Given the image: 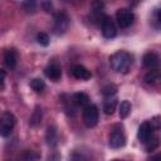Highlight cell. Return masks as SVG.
I'll return each mask as SVG.
<instances>
[{
  "label": "cell",
  "mask_w": 161,
  "mask_h": 161,
  "mask_svg": "<svg viewBox=\"0 0 161 161\" xmlns=\"http://www.w3.org/2000/svg\"><path fill=\"white\" fill-rule=\"evenodd\" d=\"M109 62L113 70L118 73H127L132 65V55L128 52L118 50L111 55Z\"/></svg>",
  "instance_id": "cell-1"
},
{
  "label": "cell",
  "mask_w": 161,
  "mask_h": 161,
  "mask_svg": "<svg viewBox=\"0 0 161 161\" xmlns=\"http://www.w3.org/2000/svg\"><path fill=\"white\" fill-rule=\"evenodd\" d=\"M98 117H99V112L96 104L89 103L83 108L82 118H83V123L88 128H92L98 123Z\"/></svg>",
  "instance_id": "cell-2"
},
{
  "label": "cell",
  "mask_w": 161,
  "mask_h": 161,
  "mask_svg": "<svg viewBox=\"0 0 161 161\" xmlns=\"http://www.w3.org/2000/svg\"><path fill=\"white\" fill-rule=\"evenodd\" d=\"M109 147L112 148H121L126 145V137L122 131V125H114L111 133H109V141H108Z\"/></svg>",
  "instance_id": "cell-3"
},
{
  "label": "cell",
  "mask_w": 161,
  "mask_h": 161,
  "mask_svg": "<svg viewBox=\"0 0 161 161\" xmlns=\"http://www.w3.org/2000/svg\"><path fill=\"white\" fill-rule=\"evenodd\" d=\"M15 126V117L11 112L6 111L0 116V136L8 137L11 135L13 128Z\"/></svg>",
  "instance_id": "cell-4"
},
{
  "label": "cell",
  "mask_w": 161,
  "mask_h": 161,
  "mask_svg": "<svg viewBox=\"0 0 161 161\" xmlns=\"http://www.w3.org/2000/svg\"><path fill=\"white\" fill-rule=\"evenodd\" d=\"M69 26V18L65 13L59 11L54 15V25H53V30L57 35H62L68 30Z\"/></svg>",
  "instance_id": "cell-5"
},
{
  "label": "cell",
  "mask_w": 161,
  "mask_h": 161,
  "mask_svg": "<svg viewBox=\"0 0 161 161\" xmlns=\"http://www.w3.org/2000/svg\"><path fill=\"white\" fill-rule=\"evenodd\" d=\"M116 21L119 28H128L135 21V15L128 9H118L116 13Z\"/></svg>",
  "instance_id": "cell-6"
},
{
  "label": "cell",
  "mask_w": 161,
  "mask_h": 161,
  "mask_svg": "<svg viewBox=\"0 0 161 161\" xmlns=\"http://www.w3.org/2000/svg\"><path fill=\"white\" fill-rule=\"evenodd\" d=\"M101 28H102V34H103L104 38L112 39V38H114L117 35V26H116L114 21L112 20V18H109L107 15L102 21Z\"/></svg>",
  "instance_id": "cell-7"
},
{
  "label": "cell",
  "mask_w": 161,
  "mask_h": 161,
  "mask_svg": "<svg viewBox=\"0 0 161 161\" xmlns=\"http://www.w3.org/2000/svg\"><path fill=\"white\" fill-rule=\"evenodd\" d=\"M155 133V130L152 128V126H151V123L148 122V121H146V122H143L140 127H138V131H137V137H138V140H140V142H142V143H145L152 135Z\"/></svg>",
  "instance_id": "cell-8"
},
{
  "label": "cell",
  "mask_w": 161,
  "mask_h": 161,
  "mask_svg": "<svg viewBox=\"0 0 161 161\" xmlns=\"http://www.w3.org/2000/svg\"><path fill=\"white\" fill-rule=\"evenodd\" d=\"M70 73H72V75H73L75 79H80V80H88V79H91V77H92L91 70H88L86 67H83V65H80V64L73 65L72 69H70Z\"/></svg>",
  "instance_id": "cell-9"
},
{
  "label": "cell",
  "mask_w": 161,
  "mask_h": 161,
  "mask_svg": "<svg viewBox=\"0 0 161 161\" xmlns=\"http://www.w3.org/2000/svg\"><path fill=\"white\" fill-rule=\"evenodd\" d=\"M142 63H143V67L152 70V69H157L158 67V63H160V58L156 53L153 52H148L143 55L142 58Z\"/></svg>",
  "instance_id": "cell-10"
},
{
  "label": "cell",
  "mask_w": 161,
  "mask_h": 161,
  "mask_svg": "<svg viewBox=\"0 0 161 161\" xmlns=\"http://www.w3.org/2000/svg\"><path fill=\"white\" fill-rule=\"evenodd\" d=\"M45 75L54 82H58L62 78V68L58 64H49L45 69H44Z\"/></svg>",
  "instance_id": "cell-11"
},
{
  "label": "cell",
  "mask_w": 161,
  "mask_h": 161,
  "mask_svg": "<svg viewBox=\"0 0 161 161\" xmlns=\"http://www.w3.org/2000/svg\"><path fill=\"white\" fill-rule=\"evenodd\" d=\"M72 102L75 107H86L87 104H89V97L84 92H78L73 94Z\"/></svg>",
  "instance_id": "cell-12"
},
{
  "label": "cell",
  "mask_w": 161,
  "mask_h": 161,
  "mask_svg": "<svg viewBox=\"0 0 161 161\" xmlns=\"http://www.w3.org/2000/svg\"><path fill=\"white\" fill-rule=\"evenodd\" d=\"M45 140H47V143L52 147H54L58 142V131H57V127L55 126H49L47 128V132H45Z\"/></svg>",
  "instance_id": "cell-13"
},
{
  "label": "cell",
  "mask_w": 161,
  "mask_h": 161,
  "mask_svg": "<svg viewBox=\"0 0 161 161\" xmlns=\"http://www.w3.org/2000/svg\"><path fill=\"white\" fill-rule=\"evenodd\" d=\"M4 62H5V64L9 68H14L16 65V62H18V54H16V52L14 49L6 50V53L4 55Z\"/></svg>",
  "instance_id": "cell-14"
},
{
  "label": "cell",
  "mask_w": 161,
  "mask_h": 161,
  "mask_svg": "<svg viewBox=\"0 0 161 161\" xmlns=\"http://www.w3.org/2000/svg\"><path fill=\"white\" fill-rule=\"evenodd\" d=\"M160 70L158 69H152V70H148L145 75V83L147 84H157L160 82Z\"/></svg>",
  "instance_id": "cell-15"
},
{
  "label": "cell",
  "mask_w": 161,
  "mask_h": 161,
  "mask_svg": "<svg viewBox=\"0 0 161 161\" xmlns=\"http://www.w3.org/2000/svg\"><path fill=\"white\" fill-rule=\"evenodd\" d=\"M42 117H43V112H42V108L39 106L35 107V109L33 111V114L30 116V119H29V125L31 127H36L38 125H40L42 122Z\"/></svg>",
  "instance_id": "cell-16"
},
{
  "label": "cell",
  "mask_w": 161,
  "mask_h": 161,
  "mask_svg": "<svg viewBox=\"0 0 161 161\" xmlns=\"http://www.w3.org/2000/svg\"><path fill=\"white\" fill-rule=\"evenodd\" d=\"M117 106V99L116 98H106V101L103 102V112L106 114H112L116 109Z\"/></svg>",
  "instance_id": "cell-17"
},
{
  "label": "cell",
  "mask_w": 161,
  "mask_h": 161,
  "mask_svg": "<svg viewBox=\"0 0 161 161\" xmlns=\"http://www.w3.org/2000/svg\"><path fill=\"white\" fill-rule=\"evenodd\" d=\"M30 87L36 93H42L45 89V82L43 79H40V78H34V79L30 80Z\"/></svg>",
  "instance_id": "cell-18"
},
{
  "label": "cell",
  "mask_w": 161,
  "mask_h": 161,
  "mask_svg": "<svg viewBox=\"0 0 161 161\" xmlns=\"http://www.w3.org/2000/svg\"><path fill=\"white\" fill-rule=\"evenodd\" d=\"M69 160L70 161H91L89 155H87L84 151H80V150L73 151V153L70 155Z\"/></svg>",
  "instance_id": "cell-19"
},
{
  "label": "cell",
  "mask_w": 161,
  "mask_h": 161,
  "mask_svg": "<svg viewBox=\"0 0 161 161\" xmlns=\"http://www.w3.org/2000/svg\"><path fill=\"white\" fill-rule=\"evenodd\" d=\"M145 145V148H146V151L147 152H151V151H153L157 146H158V136H156L155 133L143 143Z\"/></svg>",
  "instance_id": "cell-20"
},
{
  "label": "cell",
  "mask_w": 161,
  "mask_h": 161,
  "mask_svg": "<svg viewBox=\"0 0 161 161\" xmlns=\"http://www.w3.org/2000/svg\"><path fill=\"white\" fill-rule=\"evenodd\" d=\"M116 93H117V87H116V84H113V83L106 84V86L102 88V94H103V97H106V98H112Z\"/></svg>",
  "instance_id": "cell-21"
},
{
  "label": "cell",
  "mask_w": 161,
  "mask_h": 161,
  "mask_svg": "<svg viewBox=\"0 0 161 161\" xmlns=\"http://www.w3.org/2000/svg\"><path fill=\"white\" fill-rule=\"evenodd\" d=\"M131 113V103L128 101H122L119 104V117L126 118Z\"/></svg>",
  "instance_id": "cell-22"
},
{
  "label": "cell",
  "mask_w": 161,
  "mask_h": 161,
  "mask_svg": "<svg viewBox=\"0 0 161 161\" xmlns=\"http://www.w3.org/2000/svg\"><path fill=\"white\" fill-rule=\"evenodd\" d=\"M21 6H23V9H24L28 14H33V13H35V10H36V3L33 1V0L21 3Z\"/></svg>",
  "instance_id": "cell-23"
},
{
  "label": "cell",
  "mask_w": 161,
  "mask_h": 161,
  "mask_svg": "<svg viewBox=\"0 0 161 161\" xmlns=\"http://www.w3.org/2000/svg\"><path fill=\"white\" fill-rule=\"evenodd\" d=\"M36 42L40 44V45H43V47H47V45H49V42H50V39H49V35L47 34V33H38L36 34Z\"/></svg>",
  "instance_id": "cell-24"
},
{
  "label": "cell",
  "mask_w": 161,
  "mask_h": 161,
  "mask_svg": "<svg viewBox=\"0 0 161 161\" xmlns=\"http://www.w3.org/2000/svg\"><path fill=\"white\" fill-rule=\"evenodd\" d=\"M23 160H24V161H39V155L35 153L34 151L26 150V151L23 153Z\"/></svg>",
  "instance_id": "cell-25"
},
{
  "label": "cell",
  "mask_w": 161,
  "mask_h": 161,
  "mask_svg": "<svg viewBox=\"0 0 161 161\" xmlns=\"http://www.w3.org/2000/svg\"><path fill=\"white\" fill-rule=\"evenodd\" d=\"M40 5L45 13H53V4L50 1H42Z\"/></svg>",
  "instance_id": "cell-26"
},
{
  "label": "cell",
  "mask_w": 161,
  "mask_h": 161,
  "mask_svg": "<svg viewBox=\"0 0 161 161\" xmlns=\"http://www.w3.org/2000/svg\"><path fill=\"white\" fill-rule=\"evenodd\" d=\"M5 75H6V73H5V70H3V69H0V87H3V86H4V80H5Z\"/></svg>",
  "instance_id": "cell-27"
},
{
  "label": "cell",
  "mask_w": 161,
  "mask_h": 161,
  "mask_svg": "<svg viewBox=\"0 0 161 161\" xmlns=\"http://www.w3.org/2000/svg\"><path fill=\"white\" fill-rule=\"evenodd\" d=\"M48 160H49V161H60V156H59L58 153H53L52 156H49Z\"/></svg>",
  "instance_id": "cell-28"
},
{
  "label": "cell",
  "mask_w": 161,
  "mask_h": 161,
  "mask_svg": "<svg viewBox=\"0 0 161 161\" xmlns=\"http://www.w3.org/2000/svg\"><path fill=\"white\" fill-rule=\"evenodd\" d=\"M150 161H161V155L160 153H157V155H155Z\"/></svg>",
  "instance_id": "cell-29"
},
{
  "label": "cell",
  "mask_w": 161,
  "mask_h": 161,
  "mask_svg": "<svg viewBox=\"0 0 161 161\" xmlns=\"http://www.w3.org/2000/svg\"><path fill=\"white\" fill-rule=\"evenodd\" d=\"M112 161H122V160H117V158H114V160H112Z\"/></svg>",
  "instance_id": "cell-30"
}]
</instances>
